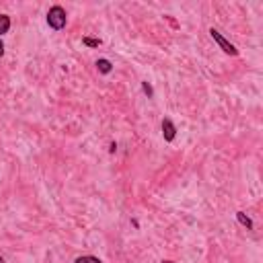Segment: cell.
<instances>
[{"label":"cell","mask_w":263,"mask_h":263,"mask_svg":"<svg viewBox=\"0 0 263 263\" xmlns=\"http://www.w3.org/2000/svg\"><path fill=\"white\" fill-rule=\"evenodd\" d=\"M82 44H84L86 48H99V46H101V40H95V37H84Z\"/></svg>","instance_id":"obj_8"},{"label":"cell","mask_w":263,"mask_h":263,"mask_svg":"<svg viewBox=\"0 0 263 263\" xmlns=\"http://www.w3.org/2000/svg\"><path fill=\"white\" fill-rule=\"evenodd\" d=\"M66 23H68V14H66V10H64L60 4L52 6L50 12H48V25H50L54 31H62V29L66 27Z\"/></svg>","instance_id":"obj_1"},{"label":"cell","mask_w":263,"mask_h":263,"mask_svg":"<svg viewBox=\"0 0 263 263\" xmlns=\"http://www.w3.org/2000/svg\"><path fill=\"white\" fill-rule=\"evenodd\" d=\"M74 263H103V261L99 257H95V255H82V257L74 259Z\"/></svg>","instance_id":"obj_7"},{"label":"cell","mask_w":263,"mask_h":263,"mask_svg":"<svg viewBox=\"0 0 263 263\" xmlns=\"http://www.w3.org/2000/svg\"><path fill=\"white\" fill-rule=\"evenodd\" d=\"M162 136H164V142H173L177 138V128L171 120H162Z\"/></svg>","instance_id":"obj_3"},{"label":"cell","mask_w":263,"mask_h":263,"mask_svg":"<svg viewBox=\"0 0 263 263\" xmlns=\"http://www.w3.org/2000/svg\"><path fill=\"white\" fill-rule=\"evenodd\" d=\"M142 88H144V92H146L148 97H152V86H150L148 82H144V84H142Z\"/></svg>","instance_id":"obj_9"},{"label":"cell","mask_w":263,"mask_h":263,"mask_svg":"<svg viewBox=\"0 0 263 263\" xmlns=\"http://www.w3.org/2000/svg\"><path fill=\"white\" fill-rule=\"evenodd\" d=\"M97 68H99V72H101V74H109L111 70H114V64H111L109 60H105V58H103V60H99V62H97Z\"/></svg>","instance_id":"obj_6"},{"label":"cell","mask_w":263,"mask_h":263,"mask_svg":"<svg viewBox=\"0 0 263 263\" xmlns=\"http://www.w3.org/2000/svg\"><path fill=\"white\" fill-rule=\"evenodd\" d=\"M210 37H212V40L220 46V50H222L224 54H228V56H238V50H236V48H234V46H232V44L226 40V37H224V35L218 31V29H210Z\"/></svg>","instance_id":"obj_2"},{"label":"cell","mask_w":263,"mask_h":263,"mask_svg":"<svg viewBox=\"0 0 263 263\" xmlns=\"http://www.w3.org/2000/svg\"><path fill=\"white\" fill-rule=\"evenodd\" d=\"M4 56V44H2V40H0V58Z\"/></svg>","instance_id":"obj_10"},{"label":"cell","mask_w":263,"mask_h":263,"mask_svg":"<svg viewBox=\"0 0 263 263\" xmlns=\"http://www.w3.org/2000/svg\"><path fill=\"white\" fill-rule=\"evenodd\" d=\"M162 263H175V261H168V259H166V261H162Z\"/></svg>","instance_id":"obj_11"},{"label":"cell","mask_w":263,"mask_h":263,"mask_svg":"<svg viewBox=\"0 0 263 263\" xmlns=\"http://www.w3.org/2000/svg\"><path fill=\"white\" fill-rule=\"evenodd\" d=\"M10 31V16L8 14H0V37L6 35Z\"/></svg>","instance_id":"obj_5"},{"label":"cell","mask_w":263,"mask_h":263,"mask_svg":"<svg viewBox=\"0 0 263 263\" xmlns=\"http://www.w3.org/2000/svg\"><path fill=\"white\" fill-rule=\"evenodd\" d=\"M0 263H4V259H2V257H0Z\"/></svg>","instance_id":"obj_12"},{"label":"cell","mask_w":263,"mask_h":263,"mask_svg":"<svg viewBox=\"0 0 263 263\" xmlns=\"http://www.w3.org/2000/svg\"><path fill=\"white\" fill-rule=\"evenodd\" d=\"M236 220H238V224L240 226H245L247 230H253L255 228V224H253V220L245 214V212H236Z\"/></svg>","instance_id":"obj_4"}]
</instances>
